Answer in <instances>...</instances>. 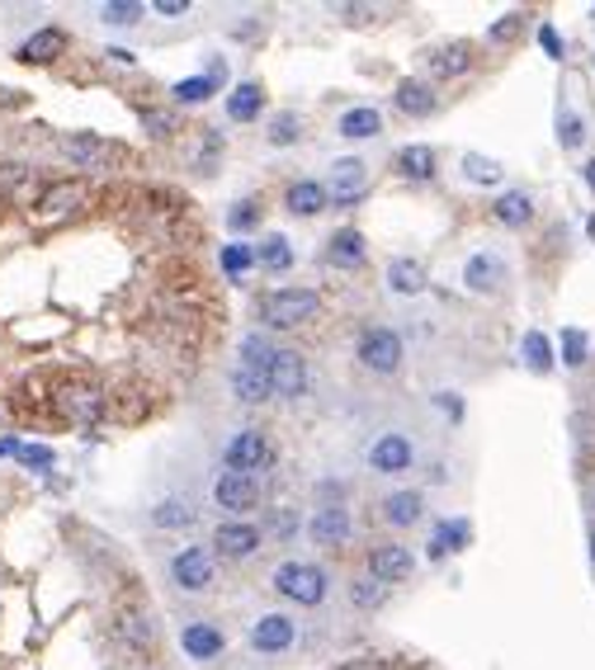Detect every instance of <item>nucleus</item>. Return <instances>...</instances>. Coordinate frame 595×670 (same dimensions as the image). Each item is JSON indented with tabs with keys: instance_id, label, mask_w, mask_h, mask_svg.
Listing matches in <instances>:
<instances>
[{
	"instance_id": "obj_1",
	"label": "nucleus",
	"mask_w": 595,
	"mask_h": 670,
	"mask_svg": "<svg viewBox=\"0 0 595 670\" xmlns=\"http://www.w3.org/2000/svg\"><path fill=\"white\" fill-rule=\"evenodd\" d=\"M270 586L284 595V599H293V605H322L326 599V586H331V576L317 567V562H279L274 567V576H270Z\"/></svg>"
},
{
	"instance_id": "obj_2",
	"label": "nucleus",
	"mask_w": 595,
	"mask_h": 670,
	"mask_svg": "<svg viewBox=\"0 0 595 670\" xmlns=\"http://www.w3.org/2000/svg\"><path fill=\"white\" fill-rule=\"evenodd\" d=\"M317 312H322L317 289H303V284H293V289H274V293L265 297V326H274V331H293V326L312 322Z\"/></svg>"
},
{
	"instance_id": "obj_3",
	"label": "nucleus",
	"mask_w": 595,
	"mask_h": 670,
	"mask_svg": "<svg viewBox=\"0 0 595 670\" xmlns=\"http://www.w3.org/2000/svg\"><path fill=\"white\" fill-rule=\"evenodd\" d=\"M213 576H218V562H213V548H203V543H189V548L170 557V586L185 595H203L213 586Z\"/></svg>"
},
{
	"instance_id": "obj_4",
	"label": "nucleus",
	"mask_w": 595,
	"mask_h": 670,
	"mask_svg": "<svg viewBox=\"0 0 595 670\" xmlns=\"http://www.w3.org/2000/svg\"><path fill=\"white\" fill-rule=\"evenodd\" d=\"M270 458H274V449H270V435H265V430H237L232 444L222 449L227 472H241V478H255V472H265Z\"/></svg>"
},
{
	"instance_id": "obj_5",
	"label": "nucleus",
	"mask_w": 595,
	"mask_h": 670,
	"mask_svg": "<svg viewBox=\"0 0 595 670\" xmlns=\"http://www.w3.org/2000/svg\"><path fill=\"white\" fill-rule=\"evenodd\" d=\"M359 364L369 368V374H397L401 368V335L388 331V326H369L359 335Z\"/></svg>"
},
{
	"instance_id": "obj_6",
	"label": "nucleus",
	"mask_w": 595,
	"mask_h": 670,
	"mask_svg": "<svg viewBox=\"0 0 595 670\" xmlns=\"http://www.w3.org/2000/svg\"><path fill=\"white\" fill-rule=\"evenodd\" d=\"M270 387H274V397L298 401V397L307 392V359L298 355V349H274V359H270Z\"/></svg>"
},
{
	"instance_id": "obj_7",
	"label": "nucleus",
	"mask_w": 595,
	"mask_h": 670,
	"mask_svg": "<svg viewBox=\"0 0 595 670\" xmlns=\"http://www.w3.org/2000/svg\"><path fill=\"white\" fill-rule=\"evenodd\" d=\"M416 463V449H411V439L407 435H378L374 444H369V468L378 472V478H397V472H407Z\"/></svg>"
},
{
	"instance_id": "obj_8",
	"label": "nucleus",
	"mask_w": 595,
	"mask_h": 670,
	"mask_svg": "<svg viewBox=\"0 0 595 670\" xmlns=\"http://www.w3.org/2000/svg\"><path fill=\"white\" fill-rule=\"evenodd\" d=\"M411 572H416V553L407 543H378V548H369V576L383 580V586L411 580Z\"/></svg>"
},
{
	"instance_id": "obj_9",
	"label": "nucleus",
	"mask_w": 595,
	"mask_h": 670,
	"mask_svg": "<svg viewBox=\"0 0 595 670\" xmlns=\"http://www.w3.org/2000/svg\"><path fill=\"white\" fill-rule=\"evenodd\" d=\"M81 203H85V185H81V180H62V185L39 189L33 218H39V222H58V218H66V213H76Z\"/></svg>"
},
{
	"instance_id": "obj_10",
	"label": "nucleus",
	"mask_w": 595,
	"mask_h": 670,
	"mask_svg": "<svg viewBox=\"0 0 595 670\" xmlns=\"http://www.w3.org/2000/svg\"><path fill=\"white\" fill-rule=\"evenodd\" d=\"M307 538L317 543V548H345V543H349V510H345V505H322V510H312Z\"/></svg>"
},
{
	"instance_id": "obj_11",
	"label": "nucleus",
	"mask_w": 595,
	"mask_h": 670,
	"mask_svg": "<svg viewBox=\"0 0 595 670\" xmlns=\"http://www.w3.org/2000/svg\"><path fill=\"white\" fill-rule=\"evenodd\" d=\"M260 501V482L255 478H241V472H218L213 482V505L218 510H232V515H241V510H251Z\"/></svg>"
},
{
	"instance_id": "obj_12",
	"label": "nucleus",
	"mask_w": 595,
	"mask_h": 670,
	"mask_svg": "<svg viewBox=\"0 0 595 670\" xmlns=\"http://www.w3.org/2000/svg\"><path fill=\"white\" fill-rule=\"evenodd\" d=\"M364 189H369V166H364L359 156H341V161L331 166L326 193H336V203H355V199H364Z\"/></svg>"
},
{
	"instance_id": "obj_13",
	"label": "nucleus",
	"mask_w": 595,
	"mask_h": 670,
	"mask_svg": "<svg viewBox=\"0 0 595 670\" xmlns=\"http://www.w3.org/2000/svg\"><path fill=\"white\" fill-rule=\"evenodd\" d=\"M298 638V624L289 619V614H260V619L251 624V647L255 651H289Z\"/></svg>"
},
{
	"instance_id": "obj_14",
	"label": "nucleus",
	"mask_w": 595,
	"mask_h": 670,
	"mask_svg": "<svg viewBox=\"0 0 595 670\" xmlns=\"http://www.w3.org/2000/svg\"><path fill=\"white\" fill-rule=\"evenodd\" d=\"M213 548L222 553V557H251L255 548H260V528L255 524H247V520H222L218 528H213Z\"/></svg>"
},
{
	"instance_id": "obj_15",
	"label": "nucleus",
	"mask_w": 595,
	"mask_h": 670,
	"mask_svg": "<svg viewBox=\"0 0 595 670\" xmlns=\"http://www.w3.org/2000/svg\"><path fill=\"white\" fill-rule=\"evenodd\" d=\"M62 151L72 156L76 166H85V170H100V166H109L114 156H118V147L104 143V137H95V133H72V137H62Z\"/></svg>"
},
{
	"instance_id": "obj_16",
	"label": "nucleus",
	"mask_w": 595,
	"mask_h": 670,
	"mask_svg": "<svg viewBox=\"0 0 595 670\" xmlns=\"http://www.w3.org/2000/svg\"><path fill=\"white\" fill-rule=\"evenodd\" d=\"M463 284L472 293H497L505 284V260L497 251H478V255H468L463 264Z\"/></svg>"
},
{
	"instance_id": "obj_17",
	"label": "nucleus",
	"mask_w": 595,
	"mask_h": 670,
	"mask_svg": "<svg viewBox=\"0 0 595 670\" xmlns=\"http://www.w3.org/2000/svg\"><path fill=\"white\" fill-rule=\"evenodd\" d=\"M232 392L237 401H247V407H255V401H270L274 397V387H270V368H260V364H232Z\"/></svg>"
},
{
	"instance_id": "obj_18",
	"label": "nucleus",
	"mask_w": 595,
	"mask_h": 670,
	"mask_svg": "<svg viewBox=\"0 0 595 670\" xmlns=\"http://www.w3.org/2000/svg\"><path fill=\"white\" fill-rule=\"evenodd\" d=\"M114 632H118V642H124V647L147 651L156 642V619H152V614H143V609H118Z\"/></svg>"
},
{
	"instance_id": "obj_19",
	"label": "nucleus",
	"mask_w": 595,
	"mask_h": 670,
	"mask_svg": "<svg viewBox=\"0 0 595 670\" xmlns=\"http://www.w3.org/2000/svg\"><path fill=\"white\" fill-rule=\"evenodd\" d=\"M393 104L407 118H430L435 109H440V95H435V85H426V81H401Z\"/></svg>"
},
{
	"instance_id": "obj_20",
	"label": "nucleus",
	"mask_w": 595,
	"mask_h": 670,
	"mask_svg": "<svg viewBox=\"0 0 595 670\" xmlns=\"http://www.w3.org/2000/svg\"><path fill=\"white\" fill-rule=\"evenodd\" d=\"M62 52H66V33H62V29H39L33 39L20 43V52H14V57L29 62V66H43V62H58Z\"/></svg>"
},
{
	"instance_id": "obj_21",
	"label": "nucleus",
	"mask_w": 595,
	"mask_h": 670,
	"mask_svg": "<svg viewBox=\"0 0 595 670\" xmlns=\"http://www.w3.org/2000/svg\"><path fill=\"white\" fill-rule=\"evenodd\" d=\"M364 255H369L364 251V232H355V227H341V232L326 241V260L336 264V270H359Z\"/></svg>"
},
{
	"instance_id": "obj_22",
	"label": "nucleus",
	"mask_w": 595,
	"mask_h": 670,
	"mask_svg": "<svg viewBox=\"0 0 595 670\" xmlns=\"http://www.w3.org/2000/svg\"><path fill=\"white\" fill-rule=\"evenodd\" d=\"M336 133L349 137V143H364V137H378L383 133V114L374 109V104H355V109H345Z\"/></svg>"
},
{
	"instance_id": "obj_23",
	"label": "nucleus",
	"mask_w": 595,
	"mask_h": 670,
	"mask_svg": "<svg viewBox=\"0 0 595 670\" xmlns=\"http://www.w3.org/2000/svg\"><path fill=\"white\" fill-rule=\"evenodd\" d=\"M180 642H185V651H189V657H195V661H213L218 651H222V628H213V624L195 619V624H185Z\"/></svg>"
},
{
	"instance_id": "obj_24",
	"label": "nucleus",
	"mask_w": 595,
	"mask_h": 670,
	"mask_svg": "<svg viewBox=\"0 0 595 670\" xmlns=\"http://www.w3.org/2000/svg\"><path fill=\"white\" fill-rule=\"evenodd\" d=\"M289 213L293 218H317L322 208L331 203V193H326V185H317V180H298L293 189H289Z\"/></svg>"
},
{
	"instance_id": "obj_25",
	"label": "nucleus",
	"mask_w": 595,
	"mask_h": 670,
	"mask_svg": "<svg viewBox=\"0 0 595 670\" xmlns=\"http://www.w3.org/2000/svg\"><path fill=\"white\" fill-rule=\"evenodd\" d=\"M388 289H393V293H401V297L426 293V264H421V260L397 255V260L388 264Z\"/></svg>"
},
{
	"instance_id": "obj_26",
	"label": "nucleus",
	"mask_w": 595,
	"mask_h": 670,
	"mask_svg": "<svg viewBox=\"0 0 595 670\" xmlns=\"http://www.w3.org/2000/svg\"><path fill=\"white\" fill-rule=\"evenodd\" d=\"M421 510H426L421 491H393V496L383 501V520H388L393 528H411L416 520H421Z\"/></svg>"
},
{
	"instance_id": "obj_27",
	"label": "nucleus",
	"mask_w": 595,
	"mask_h": 670,
	"mask_svg": "<svg viewBox=\"0 0 595 670\" xmlns=\"http://www.w3.org/2000/svg\"><path fill=\"white\" fill-rule=\"evenodd\" d=\"M492 218H497L501 227H524V222L534 218V199H530L524 189H505L501 199L492 203Z\"/></svg>"
},
{
	"instance_id": "obj_28",
	"label": "nucleus",
	"mask_w": 595,
	"mask_h": 670,
	"mask_svg": "<svg viewBox=\"0 0 595 670\" xmlns=\"http://www.w3.org/2000/svg\"><path fill=\"white\" fill-rule=\"evenodd\" d=\"M472 66V48L468 43H445L430 52V76H463Z\"/></svg>"
},
{
	"instance_id": "obj_29",
	"label": "nucleus",
	"mask_w": 595,
	"mask_h": 670,
	"mask_svg": "<svg viewBox=\"0 0 595 670\" xmlns=\"http://www.w3.org/2000/svg\"><path fill=\"white\" fill-rule=\"evenodd\" d=\"M260 104H265V91H260L255 81H241L232 95H227V118H237V123H251L260 118Z\"/></svg>"
},
{
	"instance_id": "obj_30",
	"label": "nucleus",
	"mask_w": 595,
	"mask_h": 670,
	"mask_svg": "<svg viewBox=\"0 0 595 670\" xmlns=\"http://www.w3.org/2000/svg\"><path fill=\"white\" fill-rule=\"evenodd\" d=\"M435 166H440V161H435V151L426 143H411V147L397 151V170L407 175V180H430Z\"/></svg>"
},
{
	"instance_id": "obj_31",
	"label": "nucleus",
	"mask_w": 595,
	"mask_h": 670,
	"mask_svg": "<svg viewBox=\"0 0 595 670\" xmlns=\"http://www.w3.org/2000/svg\"><path fill=\"white\" fill-rule=\"evenodd\" d=\"M199 520V510L189 505V501H161L152 510V524L156 528H180V524H195Z\"/></svg>"
},
{
	"instance_id": "obj_32",
	"label": "nucleus",
	"mask_w": 595,
	"mask_h": 670,
	"mask_svg": "<svg viewBox=\"0 0 595 670\" xmlns=\"http://www.w3.org/2000/svg\"><path fill=\"white\" fill-rule=\"evenodd\" d=\"M383 599H388V586L374 576H359V580H349V605L355 609H378Z\"/></svg>"
},
{
	"instance_id": "obj_33",
	"label": "nucleus",
	"mask_w": 595,
	"mask_h": 670,
	"mask_svg": "<svg viewBox=\"0 0 595 670\" xmlns=\"http://www.w3.org/2000/svg\"><path fill=\"white\" fill-rule=\"evenodd\" d=\"M520 355H524V364H530L534 374H549V368H553V345H549V341H544V335H539V331H530V335H524Z\"/></svg>"
},
{
	"instance_id": "obj_34",
	"label": "nucleus",
	"mask_w": 595,
	"mask_h": 670,
	"mask_svg": "<svg viewBox=\"0 0 595 670\" xmlns=\"http://www.w3.org/2000/svg\"><path fill=\"white\" fill-rule=\"evenodd\" d=\"M255 260L265 264V270H289V264H293V251H289V241L274 232V237H265V241L255 245Z\"/></svg>"
},
{
	"instance_id": "obj_35",
	"label": "nucleus",
	"mask_w": 595,
	"mask_h": 670,
	"mask_svg": "<svg viewBox=\"0 0 595 670\" xmlns=\"http://www.w3.org/2000/svg\"><path fill=\"white\" fill-rule=\"evenodd\" d=\"M463 543H468V524H463V520H453V524H440V528H435L430 553H435V557H445V553H459Z\"/></svg>"
},
{
	"instance_id": "obj_36",
	"label": "nucleus",
	"mask_w": 595,
	"mask_h": 670,
	"mask_svg": "<svg viewBox=\"0 0 595 670\" xmlns=\"http://www.w3.org/2000/svg\"><path fill=\"white\" fill-rule=\"evenodd\" d=\"M143 14H147V10L137 6V0H104V6H100V20H104V24H118V29L137 24Z\"/></svg>"
},
{
	"instance_id": "obj_37",
	"label": "nucleus",
	"mask_w": 595,
	"mask_h": 670,
	"mask_svg": "<svg viewBox=\"0 0 595 670\" xmlns=\"http://www.w3.org/2000/svg\"><path fill=\"white\" fill-rule=\"evenodd\" d=\"M237 359H241V364H260V368H270V359H274V345H270L260 331H251V335H241Z\"/></svg>"
},
{
	"instance_id": "obj_38",
	"label": "nucleus",
	"mask_w": 595,
	"mask_h": 670,
	"mask_svg": "<svg viewBox=\"0 0 595 670\" xmlns=\"http://www.w3.org/2000/svg\"><path fill=\"white\" fill-rule=\"evenodd\" d=\"M463 175H468L472 185H497V180H501V166L487 161V156H478V151H468V156H463Z\"/></svg>"
},
{
	"instance_id": "obj_39",
	"label": "nucleus",
	"mask_w": 595,
	"mask_h": 670,
	"mask_svg": "<svg viewBox=\"0 0 595 670\" xmlns=\"http://www.w3.org/2000/svg\"><path fill=\"white\" fill-rule=\"evenodd\" d=\"M218 91V85L213 81H208V76H189V81H180V85H175V104H203L208 95H213Z\"/></svg>"
},
{
	"instance_id": "obj_40",
	"label": "nucleus",
	"mask_w": 595,
	"mask_h": 670,
	"mask_svg": "<svg viewBox=\"0 0 595 670\" xmlns=\"http://www.w3.org/2000/svg\"><path fill=\"white\" fill-rule=\"evenodd\" d=\"M582 137H586V123H582V114H572V109L557 114V143H563V151L582 147Z\"/></svg>"
},
{
	"instance_id": "obj_41",
	"label": "nucleus",
	"mask_w": 595,
	"mask_h": 670,
	"mask_svg": "<svg viewBox=\"0 0 595 670\" xmlns=\"http://www.w3.org/2000/svg\"><path fill=\"white\" fill-rule=\"evenodd\" d=\"M586 349H591L586 331L567 326V331H563V364H567V368H582V364H586Z\"/></svg>"
},
{
	"instance_id": "obj_42",
	"label": "nucleus",
	"mask_w": 595,
	"mask_h": 670,
	"mask_svg": "<svg viewBox=\"0 0 595 670\" xmlns=\"http://www.w3.org/2000/svg\"><path fill=\"white\" fill-rule=\"evenodd\" d=\"M298 114H274L270 118V147H293L298 143Z\"/></svg>"
},
{
	"instance_id": "obj_43",
	"label": "nucleus",
	"mask_w": 595,
	"mask_h": 670,
	"mask_svg": "<svg viewBox=\"0 0 595 670\" xmlns=\"http://www.w3.org/2000/svg\"><path fill=\"white\" fill-rule=\"evenodd\" d=\"M255 222H260V203L255 199H237L232 213H227V227H232V232H251Z\"/></svg>"
},
{
	"instance_id": "obj_44",
	"label": "nucleus",
	"mask_w": 595,
	"mask_h": 670,
	"mask_svg": "<svg viewBox=\"0 0 595 670\" xmlns=\"http://www.w3.org/2000/svg\"><path fill=\"white\" fill-rule=\"evenodd\" d=\"M255 264V245H222V270L227 274H247Z\"/></svg>"
},
{
	"instance_id": "obj_45",
	"label": "nucleus",
	"mask_w": 595,
	"mask_h": 670,
	"mask_svg": "<svg viewBox=\"0 0 595 670\" xmlns=\"http://www.w3.org/2000/svg\"><path fill=\"white\" fill-rule=\"evenodd\" d=\"M520 29H524V14H520V10H511V14H501V20H497L492 29H487V43H511Z\"/></svg>"
},
{
	"instance_id": "obj_46",
	"label": "nucleus",
	"mask_w": 595,
	"mask_h": 670,
	"mask_svg": "<svg viewBox=\"0 0 595 670\" xmlns=\"http://www.w3.org/2000/svg\"><path fill=\"white\" fill-rule=\"evenodd\" d=\"M20 458H24L29 468H48V463H52V453H48L43 444H24V449H20Z\"/></svg>"
},
{
	"instance_id": "obj_47",
	"label": "nucleus",
	"mask_w": 595,
	"mask_h": 670,
	"mask_svg": "<svg viewBox=\"0 0 595 670\" xmlns=\"http://www.w3.org/2000/svg\"><path fill=\"white\" fill-rule=\"evenodd\" d=\"M539 43H544L549 57H563V39H557V29H553V24L539 29Z\"/></svg>"
},
{
	"instance_id": "obj_48",
	"label": "nucleus",
	"mask_w": 595,
	"mask_h": 670,
	"mask_svg": "<svg viewBox=\"0 0 595 670\" xmlns=\"http://www.w3.org/2000/svg\"><path fill=\"white\" fill-rule=\"evenodd\" d=\"M341 670H393V666L383 661V657H355V661H345Z\"/></svg>"
},
{
	"instance_id": "obj_49",
	"label": "nucleus",
	"mask_w": 595,
	"mask_h": 670,
	"mask_svg": "<svg viewBox=\"0 0 595 670\" xmlns=\"http://www.w3.org/2000/svg\"><path fill=\"white\" fill-rule=\"evenodd\" d=\"M189 0H156V14H185Z\"/></svg>"
},
{
	"instance_id": "obj_50",
	"label": "nucleus",
	"mask_w": 595,
	"mask_h": 670,
	"mask_svg": "<svg viewBox=\"0 0 595 670\" xmlns=\"http://www.w3.org/2000/svg\"><path fill=\"white\" fill-rule=\"evenodd\" d=\"M582 180H586V189L595 193V161H586V166H582Z\"/></svg>"
},
{
	"instance_id": "obj_51",
	"label": "nucleus",
	"mask_w": 595,
	"mask_h": 670,
	"mask_svg": "<svg viewBox=\"0 0 595 670\" xmlns=\"http://www.w3.org/2000/svg\"><path fill=\"white\" fill-rule=\"evenodd\" d=\"M591 557H595V534H591Z\"/></svg>"
}]
</instances>
